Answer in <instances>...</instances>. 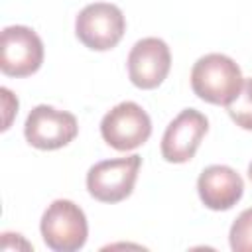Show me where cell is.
I'll use <instances>...</instances> for the list:
<instances>
[{
	"instance_id": "7",
	"label": "cell",
	"mask_w": 252,
	"mask_h": 252,
	"mask_svg": "<svg viewBox=\"0 0 252 252\" xmlns=\"http://www.w3.org/2000/svg\"><path fill=\"white\" fill-rule=\"evenodd\" d=\"M79 134L77 118L67 110H57L47 104L32 108L24 124V136L37 150H59Z\"/></svg>"
},
{
	"instance_id": "10",
	"label": "cell",
	"mask_w": 252,
	"mask_h": 252,
	"mask_svg": "<svg viewBox=\"0 0 252 252\" xmlns=\"http://www.w3.org/2000/svg\"><path fill=\"white\" fill-rule=\"evenodd\" d=\"M197 191L207 209L228 211L240 201L244 193V181L228 165H209L197 179Z\"/></svg>"
},
{
	"instance_id": "2",
	"label": "cell",
	"mask_w": 252,
	"mask_h": 252,
	"mask_svg": "<svg viewBox=\"0 0 252 252\" xmlns=\"http://www.w3.org/2000/svg\"><path fill=\"white\" fill-rule=\"evenodd\" d=\"M43 242L55 252H75L85 246L89 224L83 209L69 199H55L39 224Z\"/></svg>"
},
{
	"instance_id": "1",
	"label": "cell",
	"mask_w": 252,
	"mask_h": 252,
	"mask_svg": "<svg viewBox=\"0 0 252 252\" xmlns=\"http://www.w3.org/2000/svg\"><path fill=\"white\" fill-rule=\"evenodd\" d=\"M242 83L240 67L222 53H207L191 69V89L209 104L228 106L240 93Z\"/></svg>"
},
{
	"instance_id": "9",
	"label": "cell",
	"mask_w": 252,
	"mask_h": 252,
	"mask_svg": "<svg viewBox=\"0 0 252 252\" xmlns=\"http://www.w3.org/2000/svg\"><path fill=\"white\" fill-rule=\"evenodd\" d=\"M209 130V120L203 112L195 108L181 110L165 128L161 138V156L169 163H185L189 161L201 140Z\"/></svg>"
},
{
	"instance_id": "5",
	"label": "cell",
	"mask_w": 252,
	"mask_h": 252,
	"mask_svg": "<svg viewBox=\"0 0 252 252\" xmlns=\"http://www.w3.org/2000/svg\"><path fill=\"white\" fill-rule=\"evenodd\" d=\"M100 134L110 148L118 152H130L148 142L152 134V120L140 104L124 100L104 114L100 122Z\"/></svg>"
},
{
	"instance_id": "14",
	"label": "cell",
	"mask_w": 252,
	"mask_h": 252,
	"mask_svg": "<svg viewBox=\"0 0 252 252\" xmlns=\"http://www.w3.org/2000/svg\"><path fill=\"white\" fill-rule=\"evenodd\" d=\"M248 179L252 181V161H250V165H248Z\"/></svg>"
},
{
	"instance_id": "3",
	"label": "cell",
	"mask_w": 252,
	"mask_h": 252,
	"mask_svg": "<svg viewBox=\"0 0 252 252\" xmlns=\"http://www.w3.org/2000/svg\"><path fill=\"white\" fill-rule=\"evenodd\" d=\"M126 32L122 10L110 2H94L85 6L75 20L79 41L93 51H108L118 45Z\"/></svg>"
},
{
	"instance_id": "4",
	"label": "cell",
	"mask_w": 252,
	"mask_h": 252,
	"mask_svg": "<svg viewBox=\"0 0 252 252\" xmlns=\"http://www.w3.org/2000/svg\"><path fill=\"white\" fill-rule=\"evenodd\" d=\"M142 158L132 154L94 163L87 173V189L100 203H120L134 191Z\"/></svg>"
},
{
	"instance_id": "11",
	"label": "cell",
	"mask_w": 252,
	"mask_h": 252,
	"mask_svg": "<svg viewBox=\"0 0 252 252\" xmlns=\"http://www.w3.org/2000/svg\"><path fill=\"white\" fill-rule=\"evenodd\" d=\"M226 112H228V116L232 118V122L236 126H240L242 130L252 132V77L244 79L240 93L226 106Z\"/></svg>"
},
{
	"instance_id": "6",
	"label": "cell",
	"mask_w": 252,
	"mask_h": 252,
	"mask_svg": "<svg viewBox=\"0 0 252 252\" xmlns=\"http://www.w3.org/2000/svg\"><path fill=\"white\" fill-rule=\"evenodd\" d=\"M43 63V43L28 26H8L0 37V71L8 77H30Z\"/></svg>"
},
{
	"instance_id": "13",
	"label": "cell",
	"mask_w": 252,
	"mask_h": 252,
	"mask_svg": "<svg viewBox=\"0 0 252 252\" xmlns=\"http://www.w3.org/2000/svg\"><path fill=\"white\" fill-rule=\"evenodd\" d=\"M0 94H2V108H4V126H2V130H8L10 122H12V114L18 112V98L12 96V93L6 87L0 89Z\"/></svg>"
},
{
	"instance_id": "12",
	"label": "cell",
	"mask_w": 252,
	"mask_h": 252,
	"mask_svg": "<svg viewBox=\"0 0 252 252\" xmlns=\"http://www.w3.org/2000/svg\"><path fill=\"white\" fill-rule=\"evenodd\" d=\"M230 248L234 252H252V207L244 209L230 226Z\"/></svg>"
},
{
	"instance_id": "8",
	"label": "cell",
	"mask_w": 252,
	"mask_h": 252,
	"mask_svg": "<svg viewBox=\"0 0 252 252\" xmlns=\"http://www.w3.org/2000/svg\"><path fill=\"white\" fill-rule=\"evenodd\" d=\"M171 69V53L163 39L144 37L128 55V77L134 87L150 91L159 87Z\"/></svg>"
}]
</instances>
